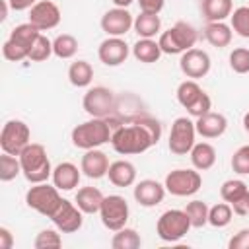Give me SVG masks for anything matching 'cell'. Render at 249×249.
I'll list each match as a JSON object with an SVG mask.
<instances>
[{"label":"cell","instance_id":"obj_1","mask_svg":"<svg viewBox=\"0 0 249 249\" xmlns=\"http://www.w3.org/2000/svg\"><path fill=\"white\" fill-rule=\"evenodd\" d=\"M161 138V124L152 117H136L128 124L113 128L111 146L121 156L144 154Z\"/></svg>","mask_w":249,"mask_h":249},{"label":"cell","instance_id":"obj_2","mask_svg":"<svg viewBox=\"0 0 249 249\" xmlns=\"http://www.w3.org/2000/svg\"><path fill=\"white\" fill-rule=\"evenodd\" d=\"M111 136H113V126L109 124V119H97V117H91L89 121L76 124L70 132L72 146L84 152L111 142Z\"/></svg>","mask_w":249,"mask_h":249},{"label":"cell","instance_id":"obj_3","mask_svg":"<svg viewBox=\"0 0 249 249\" xmlns=\"http://www.w3.org/2000/svg\"><path fill=\"white\" fill-rule=\"evenodd\" d=\"M21 161V175L31 183H45L53 177V165L47 156V150L39 142H29L18 156Z\"/></svg>","mask_w":249,"mask_h":249},{"label":"cell","instance_id":"obj_4","mask_svg":"<svg viewBox=\"0 0 249 249\" xmlns=\"http://www.w3.org/2000/svg\"><path fill=\"white\" fill-rule=\"evenodd\" d=\"M198 39V31L187 23V21H177L171 25L167 31L160 33V49L163 54H183L185 51L193 49Z\"/></svg>","mask_w":249,"mask_h":249},{"label":"cell","instance_id":"obj_5","mask_svg":"<svg viewBox=\"0 0 249 249\" xmlns=\"http://www.w3.org/2000/svg\"><path fill=\"white\" fill-rule=\"evenodd\" d=\"M191 228L193 226H191V220H189L185 208L183 210H179V208L165 210L158 218V222H156V233H158V237L161 241H167V243H175V241L183 239L189 233Z\"/></svg>","mask_w":249,"mask_h":249},{"label":"cell","instance_id":"obj_6","mask_svg":"<svg viewBox=\"0 0 249 249\" xmlns=\"http://www.w3.org/2000/svg\"><path fill=\"white\" fill-rule=\"evenodd\" d=\"M60 202H62L60 191L54 185H49L47 181L31 185L25 193V204L31 210H35L47 218H51L54 214V210L60 206Z\"/></svg>","mask_w":249,"mask_h":249},{"label":"cell","instance_id":"obj_7","mask_svg":"<svg viewBox=\"0 0 249 249\" xmlns=\"http://www.w3.org/2000/svg\"><path fill=\"white\" fill-rule=\"evenodd\" d=\"M82 107H84V111L89 117L107 119L117 109V97H115V93L109 88H105V86H93V88H88V91L84 93Z\"/></svg>","mask_w":249,"mask_h":249},{"label":"cell","instance_id":"obj_8","mask_svg":"<svg viewBox=\"0 0 249 249\" xmlns=\"http://www.w3.org/2000/svg\"><path fill=\"white\" fill-rule=\"evenodd\" d=\"M165 191L173 196H193L202 187V177L198 169H173L163 179Z\"/></svg>","mask_w":249,"mask_h":249},{"label":"cell","instance_id":"obj_9","mask_svg":"<svg viewBox=\"0 0 249 249\" xmlns=\"http://www.w3.org/2000/svg\"><path fill=\"white\" fill-rule=\"evenodd\" d=\"M195 138H196L195 121L191 117H177L169 130L167 148L175 156H187L195 146Z\"/></svg>","mask_w":249,"mask_h":249},{"label":"cell","instance_id":"obj_10","mask_svg":"<svg viewBox=\"0 0 249 249\" xmlns=\"http://www.w3.org/2000/svg\"><path fill=\"white\" fill-rule=\"evenodd\" d=\"M99 218H101V224L111 230V231H117L121 228L126 226L128 222V216H130V208H128V202L124 196L121 195H107L101 202V208H99Z\"/></svg>","mask_w":249,"mask_h":249},{"label":"cell","instance_id":"obj_11","mask_svg":"<svg viewBox=\"0 0 249 249\" xmlns=\"http://www.w3.org/2000/svg\"><path fill=\"white\" fill-rule=\"evenodd\" d=\"M31 142V130L29 126L19 119H10L4 123L0 132V148L6 154L19 156L21 150Z\"/></svg>","mask_w":249,"mask_h":249},{"label":"cell","instance_id":"obj_12","mask_svg":"<svg viewBox=\"0 0 249 249\" xmlns=\"http://www.w3.org/2000/svg\"><path fill=\"white\" fill-rule=\"evenodd\" d=\"M101 31L107 37H124L132 25H134V18L128 12V8H111L101 16Z\"/></svg>","mask_w":249,"mask_h":249},{"label":"cell","instance_id":"obj_13","mask_svg":"<svg viewBox=\"0 0 249 249\" xmlns=\"http://www.w3.org/2000/svg\"><path fill=\"white\" fill-rule=\"evenodd\" d=\"M179 68H181V72H183L187 78H191V80H200V78H204V76L210 72L212 60H210V54H208L206 51L193 47V49H189V51H185V53L181 54V58H179Z\"/></svg>","mask_w":249,"mask_h":249},{"label":"cell","instance_id":"obj_14","mask_svg":"<svg viewBox=\"0 0 249 249\" xmlns=\"http://www.w3.org/2000/svg\"><path fill=\"white\" fill-rule=\"evenodd\" d=\"M51 222L54 224L56 230H60L62 233H74L82 228L84 224V212L78 208L76 202H70L66 198H62L60 206L54 210V214L51 216Z\"/></svg>","mask_w":249,"mask_h":249},{"label":"cell","instance_id":"obj_15","mask_svg":"<svg viewBox=\"0 0 249 249\" xmlns=\"http://www.w3.org/2000/svg\"><path fill=\"white\" fill-rule=\"evenodd\" d=\"M62 19L60 8L53 0H39L31 10H29V23L35 25L39 31H49L54 29Z\"/></svg>","mask_w":249,"mask_h":249},{"label":"cell","instance_id":"obj_16","mask_svg":"<svg viewBox=\"0 0 249 249\" xmlns=\"http://www.w3.org/2000/svg\"><path fill=\"white\" fill-rule=\"evenodd\" d=\"M130 54V47L123 37H107L97 47V58L105 66H121L126 62Z\"/></svg>","mask_w":249,"mask_h":249},{"label":"cell","instance_id":"obj_17","mask_svg":"<svg viewBox=\"0 0 249 249\" xmlns=\"http://www.w3.org/2000/svg\"><path fill=\"white\" fill-rule=\"evenodd\" d=\"M165 193H167L165 185L156 179H142L134 185V191H132L134 200L144 208H154L161 204L165 198Z\"/></svg>","mask_w":249,"mask_h":249},{"label":"cell","instance_id":"obj_18","mask_svg":"<svg viewBox=\"0 0 249 249\" xmlns=\"http://www.w3.org/2000/svg\"><path fill=\"white\" fill-rule=\"evenodd\" d=\"M109 158L105 152H101L99 148H91V150H86L82 160H80V169L86 177L89 179H101L107 175L109 171Z\"/></svg>","mask_w":249,"mask_h":249},{"label":"cell","instance_id":"obj_19","mask_svg":"<svg viewBox=\"0 0 249 249\" xmlns=\"http://www.w3.org/2000/svg\"><path fill=\"white\" fill-rule=\"evenodd\" d=\"M195 126H196V134H200L206 140H212V138H220L228 130V119L222 113L208 111L206 115L195 119Z\"/></svg>","mask_w":249,"mask_h":249},{"label":"cell","instance_id":"obj_20","mask_svg":"<svg viewBox=\"0 0 249 249\" xmlns=\"http://www.w3.org/2000/svg\"><path fill=\"white\" fill-rule=\"evenodd\" d=\"M82 169H78L76 163L72 161H62L58 165L53 167V185L58 189V191H72L80 185V179H82Z\"/></svg>","mask_w":249,"mask_h":249},{"label":"cell","instance_id":"obj_21","mask_svg":"<svg viewBox=\"0 0 249 249\" xmlns=\"http://www.w3.org/2000/svg\"><path fill=\"white\" fill-rule=\"evenodd\" d=\"M107 177L115 187H130L136 181V167L128 160H117L111 161Z\"/></svg>","mask_w":249,"mask_h":249},{"label":"cell","instance_id":"obj_22","mask_svg":"<svg viewBox=\"0 0 249 249\" xmlns=\"http://www.w3.org/2000/svg\"><path fill=\"white\" fill-rule=\"evenodd\" d=\"M231 37H233V29H231V25H228L226 21H206L204 39H206L212 47H216V49H226V47H230Z\"/></svg>","mask_w":249,"mask_h":249},{"label":"cell","instance_id":"obj_23","mask_svg":"<svg viewBox=\"0 0 249 249\" xmlns=\"http://www.w3.org/2000/svg\"><path fill=\"white\" fill-rule=\"evenodd\" d=\"M103 198H105V195L97 187H82V189H78L74 202L78 204V208L84 214H95V212H99Z\"/></svg>","mask_w":249,"mask_h":249},{"label":"cell","instance_id":"obj_24","mask_svg":"<svg viewBox=\"0 0 249 249\" xmlns=\"http://www.w3.org/2000/svg\"><path fill=\"white\" fill-rule=\"evenodd\" d=\"M189 156L193 167L198 171H206L216 163V148L210 142H195Z\"/></svg>","mask_w":249,"mask_h":249},{"label":"cell","instance_id":"obj_25","mask_svg":"<svg viewBox=\"0 0 249 249\" xmlns=\"http://www.w3.org/2000/svg\"><path fill=\"white\" fill-rule=\"evenodd\" d=\"M233 12L231 0H200V14L206 21H224Z\"/></svg>","mask_w":249,"mask_h":249},{"label":"cell","instance_id":"obj_26","mask_svg":"<svg viewBox=\"0 0 249 249\" xmlns=\"http://www.w3.org/2000/svg\"><path fill=\"white\" fill-rule=\"evenodd\" d=\"M161 54L163 53H161L160 43L156 39H142V37H138V41L132 45V56L138 62H142V64L158 62Z\"/></svg>","mask_w":249,"mask_h":249},{"label":"cell","instance_id":"obj_27","mask_svg":"<svg viewBox=\"0 0 249 249\" xmlns=\"http://www.w3.org/2000/svg\"><path fill=\"white\" fill-rule=\"evenodd\" d=\"M132 29H134V31L138 33V37H142V39H154V37L160 35V31H161L160 14H146V12H140V14L134 18Z\"/></svg>","mask_w":249,"mask_h":249},{"label":"cell","instance_id":"obj_28","mask_svg":"<svg viewBox=\"0 0 249 249\" xmlns=\"http://www.w3.org/2000/svg\"><path fill=\"white\" fill-rule=\"evenodd\" d=\"M91 80H93V66L88 60L78 58L68 66V82L74 88H88Z\"/></svg>","mask_w":249,"mask_h":249},{"label":"cell","instance_id":"obj_29","mask_svg":"<svg viewBox=\"0 0 249 249\" xmlns=\"http://www.w3.org/2000/svg\"><path fill=\"white\" fill-rule=\"evenodd\" d=\"M39 35H41V31H39L35 25H31L29 21H25V23L16 25V27L10 31V37H8V39H12L14 43L21 45V47L27 49V53H29L31 47H33V43L37 41Z\"/></svg>","mask_w":249,"mask_h":249},{"label":"cell","instance_id":"obj_30","mask_svg":"<svg viewBox=\"0 0 249 249\" xmlns=\"http://www.w3.org/2000/svg\"><path fill=\"white\" fill-rule=\"evenodd\" d=\"M202 93H204V89L198 86V82L187 78V80H183V82L177 86V93H175V95H177L179 105H181L183 109H189Z\"/></svg>","mask_w":249,"mask_h":249},{"label":"cell","instance_id":"obj_31","mask_svg":"<svg viewBox=\"0 0 249 249\" xmlns=\"http://www.w3.org/2000/svg\"><path fill=\"white\" fill-rule=\"evenodd\" d=\"M78 53V39L70 33H60L53 39V54L62 58V60H68V58H74Z\"/></svg>","mask_w":249,"mask_h":249},{"label":"cell","instance_id":"obj_32","mask_svg":"<svg viewBox=\"0 0 249 249\" xmlns=\"http://www.w3.org/2000/svg\"><path fill=\"white\" fill-rule=\"evenodd\" d=\"M142 245V237L136 230L132 228H121L113 233L111 237V247L113 249H138Z\"/></svg>","mask_w":249,"mask_h":249},{"label":"cell","instance_id":"obj_33","mask_svg":"<svg viewBox=\"0 0 249 249\" xmlns=\"http://www.w3.org/2000/svg\"><path fill=\"white\" fill-rule=\"evenodd\" d=\"M233 218V208L230 202H218L214 206H210L208 210V224L212 228H226Z\"/></svg>","mask_w":249,"mask_h":249},{"label":"cell","instance_id":"obj_34","mask_svg":"<svg viewBox=\"0 0 249 249\" xmlns=\"http://www.w3.org/2000/svg\"><path fill=\"white\" fill-rule=\"evenodd\" d=\"M208 210H210V206L198 198L187 202V206H185V212H187L193 228H202L208 224Z\"/></svg>","mask_w":249,"mask_h":249},{"label":"cell","instance_id":"obj_35","mask_svg":"<svg viewBox=\"0 0 249 249\" xmlns=\"http://www.w3.org/2000/svg\"><path fill=\"white\" fill-rule=\"evenodd\" d=\"M19 173H21V161H19V158L2 152V156H0V181L2 183L14 181Z\"/></svg>","mask_w":249,"mask_h":249},{"label":"cell","instance_id":"obj_36","mask_svg":"<svg viewBox=\"0 0 249 249\" xmlns=\"http://www.w3.org/2000/svg\"><path fill=\"white\" fill-rule=\"evenodd\" d=\"M247 191H249V187H247L245 181H241V179H228L220 187V196H222V200H226V202L231 204L233 200H237L239 196H243Z\"/></svg>","mask_w":249,"mask_h":249},{"label":"cell","instance_id":"obj_37","mask_svg":"<svg viewBox=\"0 0 249 249\" xmlns=\"http://www.w3.org/2000/svg\"><path fill=\"white\" fill-rule=\"evenodd\" d=\"M230 25L233 33H237L243 39H249V6H239L230 16Z\"/></svg>","mask_w":249,"mask_h":249},{"label":"cell","instance_id":"obj_38","mask_svg":"<svg viewBox=\"0 0 249 249\" xmlns=\"http://www.w3.org/2000/svg\"><path fill=\"white\" fill-rule=\"evenodd\" d=\"M60 230H53V228H47V230H41L33 241L35 249H56V247H62V237H60Z\"/></svg>","mask_w":249,"mask_h":249},{"label":"cell","instance_id":"obj_39","mask_svg":"<svg viewBox=\"0 0 249 249\" xmlns=\"http://www.w3.org/2000/svg\"><path fill=\"white\" fill-rule=\"evenodd\" d=\"M53 54V41L47 37V35H39L37 37V41L33 43V47H31V51H29V60L31 62H45L49 56Z\"/></svg>","mask_w":249,"mask_h":249},{"label":"cell","instance_id":"obj_40","mask_svg":"<svg viewBox=\"0 0 249 249\" xmlns=\"http://www.w3.org/2000/svg\"><path fill=\"white\" fill-rule=\"evenodd\" d=\"M230 68L235 74H249V49L237 47L230 53Z\"/></svg>","mask_w":249,"mask_h":249},{"label":"cell","instance_id":"obj_41","mask_svg":"<svg viewBox=\"0 0 249 249\" xmlns=\"http://www.w3.org/2000/svg\"><path fill=\"white\" fill-rule=\"evenodd\" d=\"M231 169L237 175H249V144L239 146L231 156Z\"/></svg>","mask_w":249,"mask_h":249},{"label":"cell","instance_id":"obj_42","mask_svg":"<svg viewBox=\"0 0 249 249\" xmlns=\"http://www.w3.org/2000/svg\"><path fill=\"white\" fill-rule=\"evenodd\" d=\"M2 54H4V58L10 60V62H21V60H25V58L29 56L27 49H23L21 45L14 43L12 39H6V41H4V45H2Z\"/></svg>","mask_w":249,"mask_h":249},{"label":"cell","instance_id":"obj_43","mask_svg":"<svg viewBox=\"0 0 249 249\" xmlns=\"http://www.w3.org/2000/svg\"><path fill=\"white\" fill-rule=\"evenodd\" d=\"M208 111H212V99H210V95L204 91V93L187 109V115L193 117V119H198V117L206 115Z\"/></svg>","mask_w":249,"mask_h":249},{"label":"cell","instance_id":"obj_44","mask_svg":"<svg viewBox=\"0 0 249 249\" xmlns=\"http://www.w3.org/2000/svg\"><path fill=\"white\" fill-rule=\"evenodd\" d=\"M230 249H249V228L239 230L237 233H233L228 241Z\"/></svg>","mask_w":249,"mask_h":249},{"label":"cell","instance_id":"obj_45","mask_svg":"<svg viewBox=\"0 0 249 249\" xmlns=\"http://www.w3.org/2000/svg\"><path fill=\"white\" fill-rule=\"evenodd\" d=\"M136 2L140 6V12H146V14H160L165 4V0H136Z\"/></svg>","mask_w":249,"mask_h":249},{"label":"cell","instance_id":"obj_46","mask_svg":"<svg viewBox=\"0 0 249 249\" xmlns=\"http://www.w3.org/2000/svg\"><path fill=\"white\" fill-rule=\"evenodd\" d=\"M231 208H233V214H237V216H249V191L243 196H239L237 200H233Z\"/></svg>","mask_w":249,"mask_h":249},{"label":"cell","instance_id":"obj_47","mask_svg":"<svg viewBox=\"0 0 249 249\" xmlns=\"http://www.w3.org/2000/svg\"><path fill=\"white\" fill-rule=\"evenodd\" d=\"M14 247V235L6 226H0V249H12Z\"/></svg>","mask_w":249,"mask_h":249},{"label":"cell","instance_id":"obj_48","mask_svg":"<svg viewBox=\"0 0 249 249\" xmlns=\"http://www.w3.org/2000/svg\"><path fill=\"white\" fill-rule=\"evenodd\" d=\"M10 2V8L16 10V12H23V10H31L39 0H8Z\"/></svg>","mask_w":249,"mask_h":249},{"label":"cell","instance_id":"obj_49","mask_svg":"<svg viewBox=\"0 0 249 249\" xmlns=\"http://www.w3.org/2000/svg\"><path fill=\"white\" fill-rule=\"evenodd\" d=\"M111 2H113L117 8H128V6H130L134 0H111Z\"/></svg>","mask_w":249,"mask_h":249},{"label":"cell","instance_id":"obj_50","mask_svg":"<svg viewBox=\"0 0 249 249\" xmlns=\"http://www.w3.org/2000/svg\"><path fill=\"white\" fill-rule=\"evenodd\" d=\"M243 128H245V132L249 134V111L243 115Z\"/></svg>","mask_w":249,"mask_h":249}]
</instances>
